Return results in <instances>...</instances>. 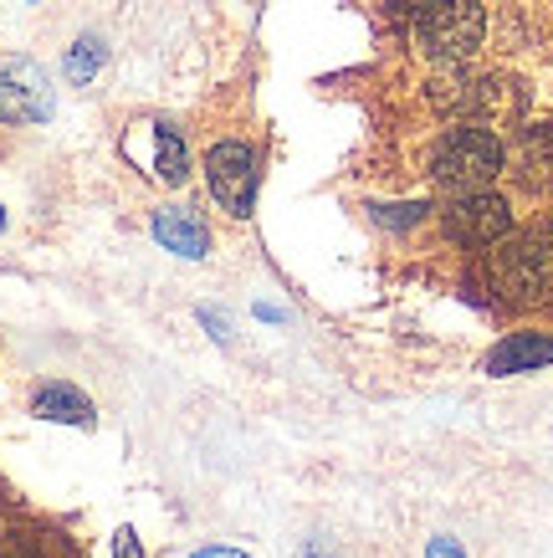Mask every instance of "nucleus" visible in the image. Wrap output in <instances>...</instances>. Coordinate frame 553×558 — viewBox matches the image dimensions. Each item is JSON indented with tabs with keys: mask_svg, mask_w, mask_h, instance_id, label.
Masks as SVG:
<instances>
[{
	"mask_svg": "<svg viewBox=\"0 0 553 558\" xmlns=\"http://www.w3.org/2000/svg\"><path fill=\"white\" fill-rule=\"evenodd\" d=\"M410 41L436 68H467L486 41V5L482 0H431L410 16Z\"/></svg>",
	"mask_w": 553,
	"mask_h": 558,
	"instance_id": "nucleus-1",
	"label": "nucleus"
},
{
	"mask_svg": "<svg viewBox=\"0 0 553 558\" xmlns=\"http://www.w3.org/2000/svg\"><path fill=\"white\" fill-rule=\"evenodd\" d=\"M486 282L518 307L553 303V226L497 241V252L486 256Z\"/></svg>",
	"mask_w": 553,
	"mask_h": 558,
	"instance_id": "nucleus-2",
	"label": "nucleus"
},
{
	"mask_svg": "<svg viewBox=\"0 0 553 558\" xmlns=\"http://www.w3.org/2000/svg\"><path fill=\"white\" fill-rule=\"evenodd\" d=\"M507 165V149L497 129H482V123H461L452 134H441V144L431 149V180L452 195H471V190H486Z\"/></svg>",
	"mask_w": 553,
	"mask_h": 558,
	"instance_id": "nucleus-3",
	"label": "nucleus"
},
{
	"mask_svg": "<svg viewBox=\"0 0 553 558\" xmlns=\"http://www.w3.org/2000/svg\"><path fill=\"white\" fill-rule=\"evenodd\" d=\"M431 102L456 123H482V129H507L522 113V87L503 77H482V72L446 68L431 83Z\"/></svg>",
	"mask_w": 553,
	"mask_h": 558,
	"instance_id": "nucleus-4",
	"label": "nucleus"
},
{
	"mask_svg": "<svg viewBox=\"0 0 553 558\" xmlns=\"http://www.w3.org/2000/svg\"><path fill=\"white\" fill-rule=\"evenodd\" d=\"M205 180H211V195H216L231 216H252L262 170H256V154L247 149V144H236V138L216 144V149L205 154Z\"/></svg>",
	"mask_w": 553,
	"mask_h": 558,
	"instance_id": "nucleus-5",
	"label": "nucleus"
},
{
	"mask_svg": "<svg viewBox=\"0 0 553 558\" xmlns=\"http://www.w3.org/2000/svg\"><path fill=\"white\" fill-rule=\"evenodd\" d=\"M446 231L461 246H497V241L513 231V205L492 190H471V195H456L446 205Z\"/></svg>",
	"mask_w": 553,
	"mask_h": 558,
	"instance_id": "nucleus-6",
	"label": "nucleus"
},
{
	"mask_svg": "<svg viewBox=\"0 0 553 558\" xmlns=\"http://www.w3.org/2000/svg\"><path fill=\"white\" fill-rule=\"evenodd\" d=\"M57 98H51L47 72L16 57L0 68V123H47Z\"/></svg>",
	"mask_w": 553,
	"mask_h": 558,
	"instance_id": "nucleus-7",
	"label": "nucleus"
},
{
	"mask_svg": "<svg viewBox=\"0 0 553 558\" xmlns=\"http://www.w3.org/2000/svg\"><path fill=\"white\" fill-rule=\"evenodd\" d=\"M154 241L175 256H190V262H201L211 252V231H205V220L195 210H184V205H165V210H154Z\"/></svg>",
	"mask_w": 553,
	"mask_h": 558,
	"instance_id": "nucleus-8",
	"label": "nucleus"
},
{
	"mask_svg": "<svg viewBox=\"0 0 553 558\" xmlns=\"http://www.w3.org/2000/svg\"><path fill=\"white\" fill-rule=\"evenodd\" d=\"M513 174L538 195H553V123H538L513 149Z\"/></svg>",
	"mask_w": 553,
	"mask_h": 558,
	"instance_id": "nucleus-9",
	"label": "nucleus"
},
{
	"mask_svg": "<svg viewBox=\"0 0 553 558\" xmlns=\"http://www.w3.org/2000/svg\"><path fill=\"white\" fill-rule=\"evenodd\" d=\"M32 415H41V421H57V425H87L93 421V405H87V395L83 389H72V385H41L32 395Z\"/></svg>",
	"mask_w": 553,
	"mask_h": 558,
	"instance_id": "nucleus-10",
	"label": "nucleus"
},
{
	"mask_svg": "<svg viewBox=\"0 0 553 558\" xmlns=\"http://www.w3.org/2000/svg\"><path fill=\"white\" fill-rule=\"evenodd\" d=\"M538 364H553V339H538V333H518L492 349L486 359V374H528Z\"/></svg>",
	"mask_w": 553,
	"mask_h": 558,
	"instance_id": "nucleus-11",
	"label": "nucleus"
},
{
	"mask_svg": "<svg viewBox=\"0 0 553 558\" xmlns=\"http://www.w3.org/2000/svg\"><path fill=\"white\" fill-rule=\"evenodd\" d=\"M154 174L165 185H180L190 174V149H184L180 129H169V123H154Z\"/></svg>",
	"mask_w": 553,
	"mask_h": 558,
	"instance_id": "nucleus-12",
	"label": "nucleus"
},
{
	"mask_svg": "<svg viewBox=\"0 0 553 558\" xmlns=\"http://www.w3.org/2000/svg\"><path fill=\"white\" fill-rule=\"evenodd\" d=\"M103 57H108V47H103L98 36H83V41L68 51V77L72 83H93V72L103 68Z\"/></svg>",
	"mask_w": 553,
	"mask_h": 558,
	"instance_id": "nucleus-13",
	"label": "nucleus"
},
{
	"mask_svg": "<svg viewBox=\"0 0 553 558\" xmlns=\"http://www.w3.org/2000/svg\"><path fill=\"white\" fill-rule=\"evenodd\" d=\"M0 558H57V538H47V533H5Z\"/></svg>",
	"mask_w": 553,
	"mask_h": 558,
	"instance_id": "nucleus-14",
	"label": "nucleus"
},
{
	"mask_svg": "<svg viewBox=\"0 0 553 558\" xmlns=\"http://www.w3.org/2000/svg\"><path fill=\"white\" fill-rule=\"evenodd\" d=\"M113 558H144V548H139V538H134V527H118Z\"/></svg>",
	"mask_w": 553,
	"mask_h": 558,
	"instance_id": "nucleus-15",
	"label": "nucleus"
},
{
	"mask_svg": "<svg viewBox=\"0 0 553 558\" xmlns=\"http://www.w3.org/2000/svg\"><path fill=\"white\" fill-rule=\"evenodd\" d=\"M431 558H461V548H456L452 538H436L431 543Z\"/></svg>",
	"mask_w": 553,
	"mask_h": 558,
	"instance_id": "nucleus-16",
	"label": "nucleus"
},
{
	"mask_svg": "<svg viewBox=\"0 0 553 558\" xmlns=\"http://www.w3.org/2000/svg\"><path fill=\"white\" fill-rule=\"evenodd\" d=\"M389 5H395V11H405V16H416V11H425L431 0H389Z\"/></svg>",
	"mask_w": 553,
	"mask_h": 558,
	"instance_id": "nucleus-17",
	"label": "nucleus"
},
{
	"mask_svg": "<svg viewBox=\"0 0 553 558\" xmlns=\"http://www.w3.org/2000/svg\"><path fill=\"white\" fill-rule=\"evenodd\" d=\"M195 558H247V554H236V548H201Z\"/></svg>",
	"mask_w": 553,
	"mask_h": 558,
	"instance_id": "nucleus-18",
	"label": "nucleus"
}]
</instances>
